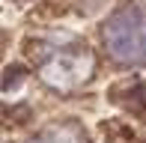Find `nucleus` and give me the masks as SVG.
I'll use <instances>...</instances> for the list:
<instances>
[{
    "label": "nucleus",
    "instance_id": "nucleus-2",
    "mask_svg": "<svg viewBox=\"0 0 146 143\" xmlns=\"http://www.w3.org/2000/svg\"><path fill=\"white\" fill-rule=\"evenodd\" d=\"M33 143H81V137H75L69 128H51V131L39 134Z\"/></svg>",
    "mask_w": 146,
    "mask_h": 143
},
{
    "label": "nucleus",
    "instance_id": "nucleus-1",
    "mask_svg": "<svg viewBox=\"0 0 146 143\" xmlns=\"http://www.w3.org/2000/svg\"><path fill=\"white\" fill-rule=\"evenodd\" d=\"M110 60L122 66L146 63V9L137 3L122 6L102 30Z\"/></svg>",
    "mask_w": 146,
    "mask_h": 143
}]
</instances>
